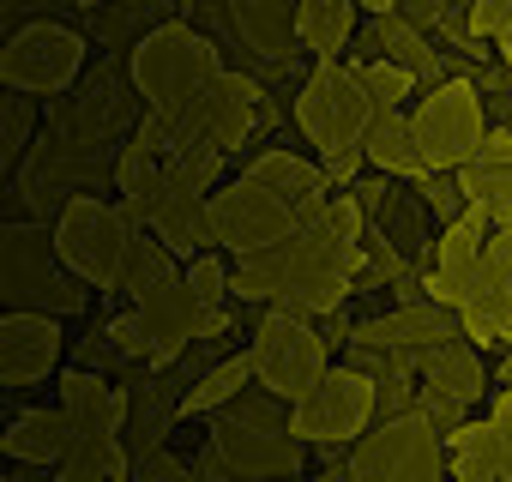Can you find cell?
<instances>
[{"label": "cell", "mask_w": 512, "mask_h": 482, "mask_svg": "<svg viewBox=\"0 0 512 482\" xmlns=\"http://www.w3.org/2000/svg\"><path fill=\"white\" fill-rule=\"evenodd\" d=\"M356 0H296V43L314 61H344L350 37H356Z\"/></svg>", "instance_id": "obj_20"}, {"label": "cell", "mask_w": 512, "mask_h": 482, "mask_svg": "<svg viewBox=\"0 0 512 482\" xmlns=\"http://www.w3.org/2000/svg\"><path fill=\"white\" fill-rule=\"evenodd\" d=\"M506 482H512V464H506Z\"/></svg>", "instance_id": "obj_37"}, {"label": "cell", "mask_w": 512, "mask_h": 482, "mask_svg": "<svg viewBox=\"0 0 512 482\" xmlns=\"http://www.w3.org/2000/svg\"><path fill=\"white\" fill-rule=\"evenodd\" d=\"M362 151H368L374 175H398V181H422L428 175L422 151H416V133H410V109H380L368 139H362Z\"/></svg>", "instance_id": "obj_21"}, {"label": "cell", "mask_w": 512, "mask_h": 482, "mask_svg": "<svg viewBox=\"0 0 512 482\" xmlns=\"http://www.w3.org/2000/svg\"><path fill=\"white\" fill-rule=\"evenodd\" d=\"M362 79H368V97H374V109H404L410 97H416V73H404V67H392V61H362Z\"/></svg>", "instance_id": "obj_27"}, {"label": "cell", "mask_w": 512, "mask_h": 482, "mask_svg": "<svg viewBox=\"0 0 512 482\" xmlns=\"http://www.w3.org/2000/svg\"><path fill=\"white\" fill-rule=\"evenodd\" d=\"M241 175H253V181H266L272 193H284L302 217L320 211V205L332 199V175H326V163H320V157H302V151H284V145L260 151Z\"/></svg>", "instance_id": "obj_14"}, {"label": "cell", "mask_w": 512, "mask_h": 482, "mask_svg": "<svg viewBox=\"0 0 512 482\" xmlns=\"http://www.w3.org/2000/svg\"><path fill=\"white\" fill-rule=\"evenodd\" d=\"M368 49H374L380 61H392V67L416 73L422 85H440V79H452V73H446V61H440V49H434V37H428L422 25H410L404 13L368 19Z\"/></svg>", "instance_id": "obj_16"}, {"label": "cell", "mask_w": 512, "mask_h": 482, "mask_svg": "<svg viewBox=\"0 0 512 482\" xmlns=\"http://www.w3.org/2000/svg\"><path fill=\"white\" fill-rule=\"evenodd\" d=\"M296 223H302V211L253 175H235L211 193V248H223L229 260L278 248L284 235H296Z\"/></svg>", "instance_id": "obj_8"}, {"label": "cell", "mask_w": 512, "mask_h": 482, "mask_svg": "<svg viewBox=\"0 0 512 482\" xmlns=\"http://www.w3.org/2000/svg\"><path fill=\"white\" fill-rule=\"evenodd\" d=\"M37 121H43V103L25 97V91H7L0 97V175L13 181V169H25V157L37 151Z\"/></svg>", "instance_id": "obj_24"}, {"label": "cell", "mask_w": 512, "mask_h": 482, "mask_svg": "<svg viewBox=\"0 0 512 482\" xmlns=\"http://www.w3.org/2000/svg\"><path fill=\"white\" fill-rule=\"evenodd\" d=\"M464 31L476 43H494L500 31H512V0H470V7H464Z\"/></svg>", "instance_id": "obj_30"}, {"label": "cell", "mask_w": 512, "mask_h": 482, "mask_svg": "<svg viewBox=\"0 0 512 482\" xmlns=\"http://www.w3.org/2000/svg\"><path fill=\"white\" fill-rule=\"evenodd\" d=\"M61 410L73 422L79 440L91 434H121L127 416H133V392L109 374H91V368H61Z\"/></svg>", "instance_id": "obj_13"}, {"label": "cell", "mask_w": 512, "mask_h": 482, "mask_svg": "<svg viewBox=\"0 0 512 482\" xmlns=\"http://www.w3.org/2000/svg\"><path fill=\"white\" fill-rule=\"evenodd\" d=\"M494 386H512V344H506L500 362H494Z\"/></svg>", "instance_id": "obj_35"}, {"label": "cell", "mask_w": 512, "mask_h": 482, "mask_svg": "<svg viewBox=\"0 0 512 482\" xmlns=\"http://www.w3.org/2000/svg\"><path fill=\"white\" fill-rule=\"evenodd\" d=\"M482 260H488V266L500 272V284L512 290V223H500V229L488 235V254H482Z\"/></svg>", "instance_id": "obj_33"}, {"label": "cell", "mask_w": 512, "mask_h": 482, "mask_svg": "<svg viewBox=\"0 0 512 482\" xmlns=\"http://www.w3.org/2000/svg\"><path fill=\"white\" fill-rule=\"evenodd\" d=\"M356 272H362V260H332V266H314L290 296H284V308H296L302 320H326V314H338L350 296H356Z\"/></svg>", "instance_id": "obj_22"}, {"label": "cell", "mask_w": 512, "mask_h": 482, "mask_svg": "<svg viewBox=\"0 0 512 482\" xmlns=\"http://www.w3.org/2000/svg\"><path fill=\"white\" fill-rule=\"evenodd\" d=\"M127 476H133V452L121 446V434L73 440V452L55 464V482H127Z\"/></svg>", "instance_id": "obj_23"}, {"label": "cell", "mask_w": 512, "mask_h": 482, "mask_svg": "<svg viewBox=\"0 0 512 482\" xmlns=\"http://www.w3.org/2000/svg\"><path fill=\"white\" fill-rule=\"evenodd\" d=\"M416 199H422V211L434 217V229H446V223H458V217L470 211V193H464V175H458V169L422 175V181H416Z\"/></svg>", "instance_id": "obj_25"}, {"label": "cell", "mask_w": 512, "mask_h": 482, "mask_svg": "<svg viewBox=\"0 0 512 482\" xmlns=\"http://www.w3.org/2000/svg\"><path fill=\"white\" fill-rule=\"evenodd\" d=\"M260 109H266V85L253 79V73H229V67H223L199 97H187L181 109H169V127H175V133H199V139H211V145L229 157V151H241V139L253 133Z\"/></svg>", "instance_id": "obj_10"}, {"label": "cell", "mask_w": 512, "mask_h": 482, "mask_svg": "<svg viewBox=\"0 0 512 482\" xmlns=\"http://www.w3.org/2000/svg\"><path fill=\"white\" fill-rule=\"evenodd\" d=\"M127 482H199V470H187L181 458H169L163 446H151V452L133 458V476Z\"/></svg>", "instance_id": "obj_31"}, {"label": "cell", "mask_w": 512, "mask_h": 482, "mask_svg": "<svg viewBox=\"0 0 512 482\" xmlns=\"http://www.w3.org/2000/svg\"><path fill=\"white\" fill-rule=\"evenodd\" d=\"M61 350H67L61 320H49V314H7L0 320V386H13V392L43 386L61 368Z\"/></svg>", "instance_id": "obj_12"}, {"label": "cell", "mask_w": 512, "mask_h": 482, "mask_svg": "<svg viewBox=\"0 0 512 482\" xmlns=\"http://www.w3.org/2000/svg\"><path fill=\"white\" fill-rule=\"evenodd\" d=\"M356 7H362L368 19H386V13H398V0H356Z\"/></svg>", "instance_id": "obj_34"}, {"label": "cell", "mask_w": 512, "mask_h": 482, "mask_svg": "<svg viewBox=\"0 0 512 482\" xmlns=\"http://www.w3.org/2000/svg\"><path fill=\"white\" fill-rule=\"evenodd\" d=\"M145 235V223L121 205V199H97V193H73L55 217V248L61 266L79 272L91 290H115L127 272L133 241Z\"/></svg>", "instance_id": "obj_3"}, {"label": "cell", "mask_w": 512, "mask_h": 482, "mask_svg": "<svg viewBox=\"0 0 512 482\" xmlns=\"http://www.w3.org/2000/svg\"><path fill=\"white\" fill-rule=\"evenodd\" d=\"M446 458H452V482H506L512 440L494 416L458 422V428H446Z\"/></svg>", "instance_id": "obj_15"}, {"label": "cell", "mask_w": 512, "mask_h": 482, "mask_svg": "<svg viewBox=\"0 0 512 482\" xmlns=\"http://www.w3.org/2000/svg\"><path fill=\"white\" fill-rule=\"evenodd\" d=\"M374 97H368V79H362V61H314L308 79L296 85L290 97V121L302 127V139L314 145V157L326 163L332 181L356 187V169L368 163L362 139L374 127Z\"/></svg>", "instance_id": "obj_1"}, {"label": "cell", "mask_w": 512, "mask_h": 482, "mask_svg": "<svg viewBox=\"0 0 512 482\" xmlns=\"http://www.w3.org/2000/svg\"><path fill=\"white\" fill-rule=\"evenodd\" d=\"M223 73V49L193 31L187 19L157 25L151 37H139V49L127 55V85L139 97V109H181L187 97H199L211 79Z\"/></svg>", "instance_id": "obj_2"}, {"label": "cell", "mask_w": 512, "mask_h": 482, "mask_svg": "<svg viewBox=\"0 0 512 482\" xmlns=\"http://www.w3.org/2000/svg\"><path fill=\"white\" fill-rule=\"evenodd\" d=\"M380 416V380L356 362H332L296 404H290V428L320 446V452H344L350 440L368 434V422Z\"/></svg>", "instance_id": "obj_4"}, {"label": "cell", "mask_w": 512, "mask_h": 482, "mask_svg": "<svg viewBox=\"0 0 512 482\" xmlns=\"http://www.w3.org/2000/svg\"><path fill=\"white\" fill-rule=\"evenodd\" d=\"M79 7H85V13H97V7H109V0H79Z\"/></svg>", "instance_id": "obj_36"}, {"label": "cell", "mask_w": 512, "mask_h": 482, "mask_svg": "<svg viewBox=\"0 0 512 482\" xmlns=\"http://www.w3.org/2000/svg\"><path fill=\"white\" fill-rule=\"evenodd\" d=\"M253 380V350H229V356H217L193 386H181V404H175V416H217V410H229Z\"/></svg>", "instance_id": "obj_19"}, {"label": "cell", "mask_w": 512, "mask_h": 482, "mask_svg": "<svg viewBox=\"0 0 512 482\" xmlns=\"http://www.w3.org/2000/svg\"><path fill=\"white\" fill-rule=\"evenodd\" d=\"M458 326H464V338L476 350H506L512 344V296H500V302H488L476 314H458Z\"/></svg>", "instance_id": "obj_28"}, {"label": "cell", "mask_w": 512, "mask_h": 482, "mask_svg": "<svg viewBox=\"0 0 512 482\" xmlns=\"http://www.w3.org/2000/svg\"><path fill=\"white\" fill-rule=\"evenodd\" d=\"M91 61V37L61 25V19H31L19 31H7V49H0V85L25 91V97H61L79 85Z\"/></svg>", "instance_id": "obj_7"}, {"label": "cell", "mask_w": 512, "mask_h": 482, "mask_svg": "<svg viewBox=\"0 0 512 482\" xmlns=\"http://www.w3.org/2000/svg\"><path fill=\"white\" fill-rule=\"evenodd\" d=\"M181 272H187V284H193V296H199L205 308H223V302H229V272H235V260H223V248L193 254Z\"/></svg>", "instance_id": "obj_26"}, {"label": "cell", "mask_w": 512, "mask_h": 482, "mask_svg": "<svg viewBox=\"0 0 512 482\" xmlns=\"http://www.w3.org/2000/svg\"><path fill=\"white\" fill-rule=\"evenodd\" d=\"M97 338H103V350H109L115 362H139V356L151 362V338H145V326H139V314H133V308H127V314H115Z\"/></svg>", "instance_id": "obj_29"}, {"label": "cell", "mask_w": 512, "mask_h": 482, "mask_svg": "<svg viewBox=\"0 0 512 482\" xmlns=\"http://www.w3.org/2000/svg\"><path fill=\"white\" fill-rule=\"evenodd\" d=\"M410 133H416V151H422V169H464V157L482 145L488 133V103H482V85L452 73L440 85H428L416 103H410Z\"/></svg>", "instance_id": "obj_6"}, {"label": "cell", "mask_w": 512, "mask_h": 482, "mask_svg": "<svg viewBox=\"0 0 512 482\" xmlns=\"http://www.w3.org/2000/svg\"><path fill=\"white\" fill-rule=\"evenodd\" d=\"M464 169H512V127L500 121V127H488L482 133V145L464 157Z\"/></svg>", "instance_id": "obj_32"}, {"label": "cell", "mask_w": 512, "mask_h": 482, "mask_svg": "<svg viewBox=\"0 0 512 482\" xmlns=\"http://www.w3.org/2000/svg\"><path fill=\"white\" fill-rule=\"evenodd\" d=\"M229 19L266 67H290V49H302L296 43V0H229Z\"/></svg>", "instance_id": "obj_17"}, {"label": "cell", "mask_w": 512, "mask_h": 482, "mask_svg": "<svg viewBox=\"0 0 512 482\" xmlns=\"http://www.w3.org/2000/svg\"><path fill=\"white\" fill-rule=\"evenodd\" d=\"M253 374H260V386L284 404H296L326 368H332V338H320L314 320H302L296 308L284 302H266L260 326H253Z\"/></svg>", "instance_id": "obj_5"}, {"label": "cell", "mask_w": 512, "mask_h": 482, "mask_svg": "<svg viewBox=\"0 0 512 482\" xmlns=\"http://www.w3.org/2000/svg\"><path fill=\"white\" fill-rule=\"evenodd\" d=\"M7 464H37V470H49V464H61L67 452H73V422H67V410H19L13 422H7Z\"/></svg>", "instance_id": "obj_18"}, {"label": "cell", "mask_w": 512, "mask_h": 482, "mask_svg": "<svg viewBox=\"0 0 512 482\" xmlns=\"http://www.w3.org/2000/svg\"><path fill=\"white\" fill-rule=\"evenodd\" d=\"M133 314H139V326H145V338H151V362H157V368L181 362L193 344H205L211 332L229 326V308H205V302L193 296V284H187L181 266L163 272V278H151V284L133 296Z\"/></svg>", "instance_id": "obj_9"}, {"label": "cell", "mask_w": 512, "mask_h": 482, "mask_svg": "<svg viewBox=\"0 0 512 482\" xmlns=\"http://www.w3.org/2000/svg\"><path fill=\"white\" fill-rule=\"evenodd\" d=\"M61 272V248H55V229L37 217H7L0 229V296H7V314H25L31 296Z\"/></svg>", "instance_id": "obj_11"}]
</instances>
